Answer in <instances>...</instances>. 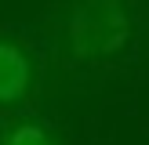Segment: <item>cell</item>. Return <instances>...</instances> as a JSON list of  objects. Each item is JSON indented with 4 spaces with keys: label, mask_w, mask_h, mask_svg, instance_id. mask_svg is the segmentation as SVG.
Instances as JSON below:
<instances>
[{
    "label": "cell",
    "mask_w": 149,
    "mask_h": 145,
    "mask_svg": "<svg viewBox=\"0 0 149 145\" xmlns=\"http://www.w3.org/2000/svg\"><path fill=\"white\" fill-rule=\"evenodd\" d=\"M4 145H55V142H51V138L44 134L40 127H33V123H26V127H18V130H15V134L7 138Z\"/></svg>",
    "instance_id": "obj_3"
},
{
    "label": "cell",
    "mask_w": 149,
    "mask_h": 145,
    "mask_svg": "<svg viewBox=\"0 0 149 145\" xmlns=\"http://www.w3.org/2000/svg\"><path fill=\"white\" fill-rule=\"evenodd\" d=\"M29 91V58L15 44H0V102H18Z\"/></svg>",
    "instance_id": "obj_2"
},
{
    "label": "cell",
    "mask_w": 149,
    "mask_h": 145,
    "mask_svg": "<svg viewBox=\"0 0 149 145\" xmlns=\"http://www.w3.org/2000/svg\"><path fill=\"white\" fill-rule=\"evenodd\" d=\"M73 47L84 58L95 55H109L127 40V18H124V7L116 0H91V4L80 7V14L73 18Z\"/></svg>",
    "instance_id": "obj_1"
}]
</instances>
